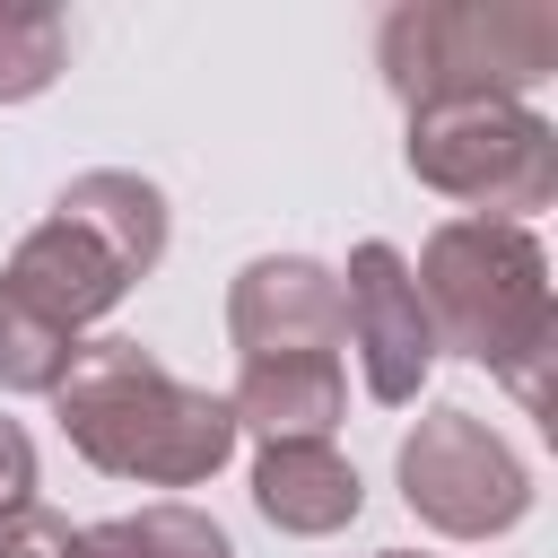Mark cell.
<instances>
[{"instance_id": "6da1fadb", "label": "cell", "mask_w": 558, "mask_h": 558, "mask_svg": "<svg viewBox=\"0 0 558 558\" xmlns=\"http://www.w3.org/2000/svg\"><path fill=\"white\" fill-rule=\"evenodd\" d=\"M52 418L78 445V462L140 488H201L244 436L227 392L166 375L140 340H78L70 375L52 384Z\"/></svg>"}, {"instance_id": "7a4b0ae2", "label": "cell", "mask_w": 558, "mask_h": 558, "mask_svg": "<svg viewBox=\"0 0 558 558\" xmlns=\"http://www.w3.org/2000/svg\"><path fill=\"white\" fill-rule=\"evenodd\" d=\"M410 288L427 305L436 349L480 357L488 375H506V392L523 410H541V366L558 340V305H549V253L532 227H497V218H445L418 262Z\"/></svg>"}, {"instance_id": "3957f363", "label": "cell", "mask_w": 558, "mask_h": 558, "mask_svg": "<svg viewBox=\"0 0 558 558\" xmlns=\"http://www.w3.org/2000/svg\"><path fill=\"white\" fill-rule=\"evenodd\" d=\"M384 87L427 105H523L558 70V9L549 0H410L384 17Z\"/></svg>"}, {"instance_id": "277c9868", "label": "cell", "mask_w": 558, "mask_h": 558, "mask_svg": "<svg viewBox=\"0 0 558 558\" xmlns=\"http://www.w3.org/2000/svg\"><path fill=\"white\" fill-rule=\"evenodd\" d=\"M410 174L497 227L558 201V131L532 105H427L410 113Z\"/></svg>"}, {"instance_id": "5b68a950", "label": "cell", "mask_w": 558, "mask_h": 558, "mask_svg": "<svg viewBox=\"0 0 558 558\" xmlns=\"http://www.w3.org/2000/svg\"><path fill=\"white\" fill-rule=\"evenodd\" d=\"M401 497L445 541H497V532H514L532 514V471L514 462V445L488 418L427 410L401 436Z\"/></svg>"}, {"instance_id": "8992f818", "label": "cell", "mask_w": 558, "mask_h": 558, "mask_svg": "<svg viewBox=\"0 0 558 558\" xmlns=\"http://www.w3.org/2000/svg\"><path fill=\"white\" fill-rule=\"evenodd\" d=\"M340 314H349L366 392L384 410H410L418 384H427V366H436V331H427V305L410 288V262L392 244H357L349 270H340Z\"/></svg>"}, {"instance_id": "52a82bcc", "label": "cell", "mask_w": 558, "mask_h": 558, "mask_svg": "<svg viewBox=\"0 0 558 558\" xmlns=\"http://www.w3.org/2000/svg\"><path fill=\"white\" fill-rule=\"evenodd\" d=\"M227 340L244 357H331L349 340V314H340V270L305 262V253H270V262H244L235 288H227Z\"/></svg>"}, {"instance_id": "ba28073f", "label": "cell", "mask_w": 558, "mask_h": 558, "mask_svg": "<svg viewBox=\"0 0 558 558\" xmlns=\"http://www.w3.org/2000/svg\"><path fill=\"white\" fill-rule=\"evenodd\" d=\"M0 296H17L35 323H52V331H87L96 314H113L122 296H131V270L87 235V227H70L61 209L35 227V235H17V253H9V270H0Z\"/></svg>"}, {"instance_id": "9c48e42d", "label": "cell", "mask_w": 558, "mask_h": 558, "mask_svg": "<svg viewBox=\"0 0 558 558\" xmlns=\"http://www.w3.org/2000/svg\"><path fill=\"white\" fill-rule=\"evenodd\" d=\"M340 401H349L340 357H244L227 392L235 427H253L262 445H323L340 427Z\"/></svg>"}, {"instance_id": "30bf717a", "label": "cell", "mask_w": 558, "mask_h": 558, "mask_svg": "<svg viewBox=\"0 0 558 558\" xmlns=\"http://www.w3.org/2000/svg\"><path fill=\"white\" fill-rule=\"evenodd\" d=\"M253 506H262V523H279V532H296V541H323V532L357 523L366 488H357V471L331 453V436H323V445H262V462H253Z\"/></svg>"}, {"instance_id": "8fae6325", "label": "cell", "mask_w": 558, "mask_h": 558, "mask_svg": "<svg viewBox=\"0 0 558 558\" xmlns=\"http://www.w3.org/2000/svg\"><path fill=\"white\" fill-rule=\"evenodd\" d=\"M70 227H87L131 279H148L157 270V253H166V192L148 183V174H122V166H96V174H78L61 201H52Z\"/></svg>"}, {"instance_id": "7c38bea8", "label": "cell", "mask_w": 558, "mask_h": 558, "mask_svg": "<svg viewBox=\"0 0 558 558\" xmlns=\"http://www.w3.org/2000/svg\"><path fill=\"white\" fill-rule=\"evenodd\" d=\"M61 52H70V26L61 9L44 0H0V105H26L61 78Z\"/></svg>"}, {"instance_id": "4fadbf2b", "label": "cell", "mask_w": 558, "mask_h": 558, "mask_svg": "<svg viewBox=\"0 0 558 558\" xmlns=\"http://www.w3.org/2000/svg\"><path fill=\"white\" fill-rule=\"evenodd\" d=\"M70 357H78L70 331H52L17 296H0V392H52L70 375Z\"/></svg>"}, {"instance_id": "5bb4252c", "label": "cell", "mask_w": 558, "mask_h": 558, "mask_svg": "<svg viewBox=\"0 0 558 558\" xmlns=\"http://www.w3.org/2000/svg\"><path fill=\"white\" fill-rule=\"evenodd\" d=\"M122 532H131V558H235L201 506H140L122 514Z\"/></svg>"}, {"instance_id": "9a60e30c", "label": "cell", "mask_w": 558, "mask_h": 558, "mask_svg": "<svg viewBox=\"0 0 558 558\" xmlns=\"http://www.w3.org/2000/svg\"><path fill=\"white\" fill-rule=\"evenodd\" d=\"M61 549H70V523L61 514H44V506L0 514V558H61Z\"/></svg>"}, {"instance_id": "2e32d148", "label": "cell", "mask_w": 558, "mask_h": 558, "mask_svg": "<svg viewBox=\"0 0 558 558\" xmlns=\"http://www.w3.org/2000/svg\"><path fill=\"white\" fill-rule=\"evenodd\" d=\"M35 506V436L17 418H0V514Z\"/></svg>"}, {"instance_id": "e0dca14e", "label": "cell", "mask_w": 558, "mask_h": 558, "mask_svg": "<svg viewBox=\"0 0 558 558\" xmlns=\"http://www.w3.org/2000/svg\"><path fill=\"white\" fill-rule=\"evenodd\" d=\"M61 558H131V532L122 523H87V532H70Z\"/></svg>"}, {"instance_id": "ac0fdd59", "label": "cell", "mask_w": 558, "mask_h": 558, "mask_svg": "<svg viewBox=\"0 0 558 558\" xmlns=\"http://www.w3.org/2000/svg\"><path fill=\"white\" fill-rule=\"evenodd\" d=\"M375 558H418V549H375Z\"/></svg>"}]
</instances>
